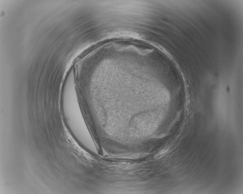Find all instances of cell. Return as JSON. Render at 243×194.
I'll return each mask as SVG.
<instances>
[{"label": "cell", "instance_id": "cell-1", "mask_svg": "<svg viewBox=\"0 0 243 194\" xmlns=\"http://www.w3.org/2000/svg\"><path fill=\"white\" fill-rule=\"evenodd\" d=\"M169 149L168 147H165L162 149L161 151H159L158 153L156 154L155 156V158H161L163 157V156L166 155L167 152H168Z\"/></svg>", "mask_w": 243, "mask_h": 194}]
</instances>
